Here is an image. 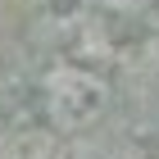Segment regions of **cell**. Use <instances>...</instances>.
<instances>
[{"mask_svg":"<svg viewBox=\"0 0 159 159\" xmlns=\"http://www.w3.org/2000/svg\"><path fill=\"white\" fill-rule=\"evenodd\" d=\"M37 109L50 132H86L109 109V82L96 68L55 64L37 86Z\"/></svg>","mask_w":159,"mask_h":159,"instance_id":"6da1fadb","label":"cell"},{"mask_svg":"<svg viewBox=\"0 0 159 159\" xmlns=\"http://www.w3.org/2000/svg\"><path fill=\"white\" fill-rule=\"evenodd\" d=\"M0 159H55V146H50L46 132H27L0 150Z\"/></svg>","mask_w":159,"mask_h":159,"instance_id":"7a4b0ae2","label":"cell"},{"mask_svg":"<svg viewBox=\"0 0 159 159\" xmlns=\"http://www.w3.org/2000/svg\"><path fill=\"white\" fill-rule=\"evenodd\" d=\"M109 14H141V9H150L155 0H100Z\"/></svg>","mask_w":159,"mask_h":159,"instance_id":"3957f363","label":"cell"},{"mask_svg":"<svg viewBox=\"0 0 159 159\" xmlns=\"http://www.w3.org/2000/svg\"><path fill=\"white\" fill-rule=\"evenodd\" d=\"M91 159H100V155H91Z\"/></svg>","mask_w":159,"mask_h":159,"instance_id":"277c9868","label":"cell"}]
</instances>
